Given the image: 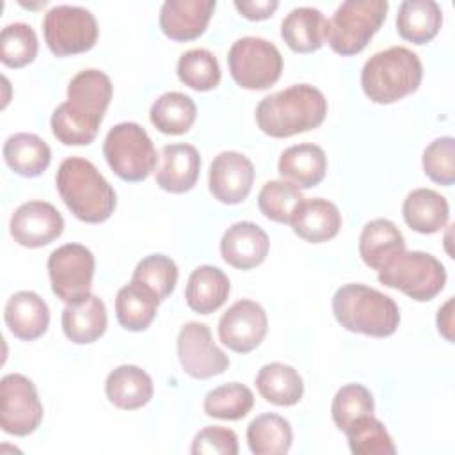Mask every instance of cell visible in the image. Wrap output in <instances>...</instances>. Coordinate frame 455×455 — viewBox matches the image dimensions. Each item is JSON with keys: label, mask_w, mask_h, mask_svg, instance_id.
<instances>
[{"label": "cell", "mask_w": 455, "mask_h": 455, "mask_svg": "<svg viewBox=\"0 0 455 455\" xmlns=\"http://www.w3.org/2000/svg\"><path fill=\"white\" fill-rule=\"evenodd\" d=\"M62 331L76 345H87L100 339L107 329L105 302L89 293L82 300L66 304L62 311Z\"/></svg>", "instance_id": "obj_22"}, {"label": "cell", "mask_w": 455, "mask_h": 455, "mask_svg": "<svg viewBox=\"0 0 455 455\" xmlns=\"http://www.w3.org/2000/svg\"><path fill=\"white\" fill-rule=\"evenodd\" d=\"M290 224L293 233L302 240L311 243H322L339 233L341 213L338 206L327 199H304Z\"/></svg>", "instance_id": "obj_23"}, {"label": "cell", "mask_w": 455, "mask_h": 455, "mask_svg": "<svg viewBox=\"0 0 455 455\" xmlns=\"http://www.w3.org/2000/svg\"><path fill=\"white\" fill-rule=\"evenodd\" d=\"M176 352L183 371L197 380L220 375L229 366V357L213 343L210 327L201 322H187L180 329Z\"/></svg>", "instance_id": "obj_13"}, {"label": "cell", "mask_w": 455, "mask_h": 455, "mask_svg": "<svg viewBox=\"0 0 455 455\" xmlns=\"http://www.w3.org/2000/svg\"><path fill=\"white\" fill-rule=\"evenodd\" d=\"M277 171L284 181L299 188L316 187L327 172L325 151L311 142L290 146L281 153Z\"/></svg>", "instance_id": "obj_21"}, {"label": "cell", "mask_w": 455, "mask_h": 455, "mask_svg": "<svg viewBox=\"0 0 455 455\" xmlns=\"http://www.w3.org/2000/svg\"><path fill=\"white\" fill-rule=\"evenodd\" d=\"M254 116L263 133L284 139L320 126L327 116V100L320 89L309 84H295L265 96Z\"/></svg>", "instance_id": "obj_2"}, {"label": "cell", "mask_w": 455, "mask_h": 455, "mask_svg": "<svg viewBox=\"0 0 455 455\" xmlns=\"http://www.w3.org/2000/svg\"><path fill=\"white\" fill-rule=\"evenodd\" d=\"M425 174L439 185L450 187L455 181V139L446 135L432 140L421 156Z\"/></svg>", "instance_id": "obj_42"}, {"label": "cell", "mask_w": 455, "mask_h": 455, "mask_svg": "<svg viewBox=\"0 0 455 455\" xmlns=\"http://www.w3.org/2000/svg\"><path fill=\"white\" fill-rule=\"evenodd\" d=\"M103 156L123 181H144L156 167V149L148 132L132 121L112 126L103 140Z\"/></svg>", "instance_id": "obj_8"}, {"label": "cell", "mask_w": 455, "mask_h": 455, "mask_svg": "<svg viewBox=\"0 0 455 455\" xmlns=\"http://www.w3.org/2000/svg\"><path fill=\"white\" fill-rule=\"evenodd\" d=\"M386 0H347L327 21L325 39L339 55H355L366 48L386 20Z\"/></svg>", "instance_id": "obj_6"}, {"label": "cell", "mask_w": 455, "mask_h": 455, "mask_svg": "<svg viewBox=\"0 0 455 455\" xmlns=\"http://www.w3.org/2000/svg\"><path fill=\"white\" fill-rule=\"evenodd\" d=\"M162 162L156 169V185L171 194H185L194 188L201 171V156L196 146L178 142L162 148Z\"/></svg>", "instance_id": "obj_19"}, {"label": "cell", "mask_w": 455, "mask_h": 455, "mask_svg": "<svg viewBox=\"0 0 455 455\" xmlns=\"http://www.w3.org/2000/svg\"><path fill=\"white\" fill-rule=\"evenodd\" d=\"M268 235L254 222L242 220L231 224L220 238V254L224 261L238 270H249L268 256Z\"/></svg>", "instance_id": "obj_17"}, {"label": "cell", "mask_w": 455, "mask_h": 455, "mask_svg": "<svg viewBox=\"0 0 455 455\" xmlns=\"http://www.w3.org/2000/svg\"><path fill=\"white\" fill-rule=\"evenodd\" d=\"M348 448L354 455H393L396 446L384 423L373 414H366L350 423L345 430Z\"/></svg>", "instance_id": "obj_36"}, {"label": "cell", "mask_w": 455, "mask_h": 455, "mask_svg": "<svg viewBox=\"0 0 455 455\" xmlns=\"http://www.w3.org/2000/svg\"><path fill=\"white\" fill-rule=\"evenodd\" d=\"M291 443V425L279 414H259L247 427V444L254 455H283L290 451Z\"/></svg>", "instance_id": "obj_34"}, {"label": "cell", "mask_w": 455, "mask_h": 455, "mask_svg": "<svg viewBox=\"0 0 455 455\" xmlns=\"http://www.w3.org/2000/svg\"><path fill=\"white\" fill-rule=\"evenodd\" d=\"M379 283L400 290L412 300L427 302L444 288L446 268L428 252L402 251L379 270Z\"/></svg>", "instance_id": "obj_7"}, {"label": "cell", "mask_w": 455, "mask_h": 455, "mask_svg": "<svg viewBox=\"0 0 455 455\" xmlns=\"http://www.w3.org/2000/svg\"><path fill=\"white\" fill-rule=\"evenodd\" d=\"M4 318L9 331L23 341H34L41 338L50 323L48 304L30 290L16 291L9 297Z\"/></svg>", "instance_id": "obj_20"}, {"label": "cell", "mask_w": 455, "mask_h": 455, "mask_svg": "<svg viewBox=\"0 0 455 455\" xmlns=\"http://www.w3.org/2000/svg\"><path fill=\"white\" fill-rule=\"evenodd\" d=\"M105 395L117 409L135 411L151 400L153 380L140 366L121 364L107 375Z\"/></svg>", "instance_id": "obj_24"}, {"label": "cell", "mask_w": 455, "mask_h": 455, "mask_svg": "<svg viewBox=\"0 0 455 455\" xmlns=\"http://www.w3.org/2000/svg\"><path fill=\"white\" fill-rule=\"evenodd\" d=\"M4 160L20 176L36 178L43 174L52 162L50 146L37 135L20 132L4 142Z\"/></svg>", "instance_id": "obj_30"}, {"label": "cell", "mask_w": 455, "mask_h": 455, "mask_svg": "<svg viewBox=\"0 0 455 455\" xmlns=\"http://www.w3.org/2000/svg\"><path fill=\"white\" fill-rule=\"evenodd\" d=\"M55 185L66 208L82 222H105L116 210V190L87 158L69 156L62 160Z\"/></svg>", "instance_id": "obj_3"}, {"label": "cell", "mask_w": 455, "mask_h": 455, "mask_svg": "<svg viewBox=\"0 0 455 455\" xmlns=\"http://www.w3.org/2000/svg\"><path fill=\"white\" fill-rule=\"evenodd\" d=\"M254 183L252 162L238 151L219 153L208 174V187L212 196L224 204L242 203Z\"/></svg>", "instance_id": "obj_16"}, {"label": "cell", "mask_w": 455, "mask_h": 455, "mask_svg": "<svg viewBox=\"0 0 455 455\" xmlns=\"http://www.w3.org/2000/svg\"><path fill=\"white\" fill-rule=\"evenodd\" d=\"M178 78L194 91H212L220 82L217 57L206 48H192L180 55L176 66Z\"/></svg>", "instance_id": "obj_38"}, {"label": "cell", "mask_w": 455, "mask_h": 455, "mask_svg": "<svg viewBox=\"0 0 455 455\" xmlns=\"http://www.w3.org/2000/svg\"><path fill=\"white\" fill-rule=\"evenodd\" d=\"M437 331L446 341H453V299L450 297L437 311Z\"/></svg>", "instance_id": "obj_45"}, {"label": "cell", "mask_w": 455, "mask_h": 455, "mask_svg": "<svg viewBox=\"0 0 455 455\" xmlns=\"http://www.w3.org/2000/svg\"><path fill=\"white\" fill-rule=\"evenodd\" d=\"M256 389L267 402L279 407H291L300 402L304 382L293 366L275 361L259 368L256 375Z\"/></svg>", "instance_id": "obj_31"}, {"label": "cell", "mask_w": 455, "mask_h": 455, "mask_svg": "<svg viewBox=\"0 0 455 455\" xmlns=\"http://www.w3.org/2000/svg\"><path fill=\"white\" fill-rule=\"evenodd\" d=\"M423 78L419 57L407 46L373 53L361 69L363 92L379 105L395 103L418 91Z\"/></svg>", "instance_id": "obj_5"}, {"label": "cell", "mask_w": 455, "mask_h": 455, "mask_svg": "<svg viewBox=\"0 0 455 455\" xmlns=\"http://www.w3.org/2000/svg\"><path fill=\"white\" fill-rule=\"evenodd\" d=\"M279 7L277 0H236L235 9L247 20L258 21V20H267L274 14V11Z\"/></svg>", "instance_id": "obj_44"}, {"label": "cell", "mask_w": 455, "mask_h": 455, "mask_svg": "<svg viewBox=\"0 0 455 455\" xmlns=\"http://www.w3.org/2000/svg\"><path fill=\"white\" fill-rule=\"evenodd\" d=\"M197 107L194 100L178 91H169L158 96L149 110L153 126L165 135L187 133L196 123Z\"/></svg>", "instance_id": "obj_33"}, {"label": "cell", "mask_w": 455, "mask_h": 455, "mask_svg": "<svg viewBox=\"0 0 455 455\" xmlns=\"http://www.w3.org/2000/svg\"><path fill=\"white\" fill-rule=\"evenodd\" d=\"M228 66L236 85L249 91H263L279 80L283 55L274 43L247 36L231 44Z\"/></svg>", "instance_id": "obj_9"}, {"label": "cell", "mask_w": 455, "mask_h": 455, "mask_svg": "<svg viewBox=\"0 0 455 455\" xmlns=\"http://www.w3.org/2000/svg\"><path fill=\"white\" fill-rule=\"evenodd\" d=\"M190 451L194 455H236L238 437L231 428L204 427L196 434Z\"/></svg>", "instance_id": "obj_43"}, {"label": "cell", "mask_w": 455, "mask_h": 455, "mask_svg": "<svg viewBox=\"0 0 455 455\" xmlns=\"http://www.w3.org/2000/svg\"><path fill=\"white\" fill-rule=\"evenodd\" d=\"M46 46L57 57L89 52L98 41L94 14L80 5H55L43 20Z\"/></svg>", "instance_id": "obj_10"}, {"label": "cell", "mask_w": 455, "mask_h": 455, "mask_svg": "<svg viewBox=\"0 0 455 455\" xmlns=\"http://www.w3.org/2000/svg\"><path fill=\"white\" fill-rule=\"evenodd\" d=\"M112 91L107 73L94 68L76 73L68 84V100L52 114L53 137L66 146L91 144L110 105Z\"/></svg>", "instance_id": "obj_1"}, {"label": "cell", "mask_w": 455, "mask_h": 455, "mask_svg": "<svg viewBox=\"0 0 455 455\" xmlns=\"http://www.w3.org/2000/svg\"><path fill=\"white\" fill-rule=\"evenodd\" d=\"M268 318L265 309L251 299L236 300L219 320V339L229 350L249 354L267 336Z\"/></svg>", "instance_id": "obj_14"}, {"label": "cell", "mask_w": 455, "mask_h": 455, "mask_svg": "<svg viewBox=\"0 0 455 455\" xmlns=\"http://www.w3.org/2000/svg\"><path fill=\"white\" fill-rule=\"evenodd\" d=\"M402 251H405V238L391 220L373 219L364 224L359 236V256L370 268L379 272Z\"/></svg>", "instance_id": "obj_27"}, {"label": "cell", "mask_w": 455, "mask_h": 455, "mask_svg": "<svg viewBox=\"0 0 455 455\" xmlns=\"http://www.w3.org/2000/svg\"><path fill=\"white\" fill-rule=\"evenodd\" d=\"M37 36L28 23L14 21L2 28L0 34V60L7 68H23L37 55Z\"/></svg>", "instance_id": "obj_40"}, {"label": "cell", "mask_w": 455, "mask_h": 455, "mask_svg": "<svg viewBox=\"0 0 455 455\" xmlns=\"http://www.w3.org/2000/svg\"><path fill=\"white\" fill-rule=\"evenodd\" d=\"M306 197L300 188L284 180L267 181L258 194L259 212L274 222L290 224Z\"/></svg>", "instance_id": "obj_37"}, {"label": "cell", "mask_w": 455, "mask_h": 455, "mask_svg": "<svg viewBox=\"0 0 455 455\" xmlns=\"http://www.w3.org/2000/svg\"><path fill=\"white\" fill-rule=\"evenodd\" d=\"M325 30L327 20L315 7H295L281 23V37L297 53L320 50L325 41Z\"/></svg>", "instance_id": "obj_28"}, {"label": "cell", "mask_w": 455, "mask_h": 455, "mask_svg": "<svg viewBox=\"0 0 455 455\" xmlns=\"http://www.w3.org/2000/svg\"><path fill=\"white\" fill-rule=\"evenodd\" d=\"M215 5V0H167L160 7V28L172 41H192L206 30Z\"/></svg>", "instance_id": "obj_18"}, {"label": "cell", "mask_w": 455, "mask_h": 455, "mask_svg": "<svg viewBox=\"0 0 455 455\" xmlns=\"http://www.w3.org/2000/svg\"><path fill=\"white\" fill-rule=\"evenodd\" d=\"M373 411H375L373 395L370 393L368 387L357 382L341 386L336 391L331 405L332 421L339 430H345L350 423H354L361 416L373 414Z\"/></svg>", "instance_id": "obj_41"}, {"label": "cell", "mask_w": 455, "mask_h": 455, "mask_svg": "<svg viewBox=\"0 0 455 455\" xmlns=\"http://www.w3.org/2000/svg\"><path fill=\"white\" fill-rule=\"evenodd\" d=\"M332 313L343 329L371 338H387L400 325L396 302L389 295L361 283H348L336 290Z\"/></svg>", "instance_id": "obj_4"}, {"label": "cell", "mask_w": 455, "mask_h": 455, "mask_svg": "<svg viewBox=\"0 0 455 455\" xmlns=\"http://www.w3.org/2000/svg\"><path fill=\"white\" fill-rule=\"evenodd\" d=\"M443 23V11L434 0H405L398 7L396 30L402 39L414 44L432 41Z\"/></svg>", "instance_id": "obj_29"}, {"label": "cell", "mask_w": 455, "mask_h": 455, "mask_svg": "<svg viewBox=\"0 0 455 455\" xmlns=\"http://www.w3.org/2000/svg\"><path fill=\"white\" fill-rule=\"evenodd\" d=\"M405 224L421 233L432 235L441 231L450 219V206L444 196L432 188H414L402 204Z\"/></svg>", "instance_id": "obj_25"}, {"label": "cell", "mask_w": 455, "mask_h": 455, "mask_svg": "<svg viewBox=\"0 0 455 455\" xmlns=\"http://www.w3.org/2000/svg\"><path fill=\"white\" fill-rule=\"evenodd\" d=\"M14 242L23 247H43L57 240L64 231L60 212L46 201H28L18 206L9 220Z\"/></svg>", "instance_id": "obj_15"}, {"label": "cell", "mask_w": 455, "mask_h": 455, "mask_svg": "<svg viewBox=\"0 0 455 455\" xmlns=\"http://www.w3.org/2000/svg\"><path fill=\"white\" fill-rule=\"evenodd\" d=\"M132 281L140 283L142 286L151 290L162 302L176 288L178 267L165 254H149L137 263L132 274Z\"/></svg>", "instance_id": "obj_39"}, {"label": "cell", "mask_w": 455, "mask_h": 455, "mask_svg": "<svg viewBox=\"0 0 455 455\" xmlns=\"http://www.w3.org/2000/svg\"><path fill=\"white\" fill-rule=\"evenodd\" d=\"M48 275L53 293L66 304L91 293L96 259L82 243H64L48 256Z\"/></svg>", "instance_id": "obj_11"}, {"label": "cell", "mask_w": 455, "mask_h": 455, "mask_svg": "<svg viewBox=\"0 0 455 455\" xmlns=\"http://www.w3.org/2000/svg\"><path fill=\"white\" fill-rule=\"evenodd\" d=\"M43 419V403L34 382L21 373H7L0 380V427L5 434L25 437Z\"/></svg>", "instance_id": "obj_12"}, {"label": "cell", "mask_w": 455, "mask_h": 455, "mask_svg": "<svg viewBox=\"0 0 455 455\" xmlns=\"http://www.w3.org/2000/svg\"><path fill=\"white\" fill-rule=\"evenodd\" d=\"M229 290V279L219 267L199 265L188 275L185 300L192 311L210 315L228 300Z\"/></svg>", "instance_id": "obj_26"}, {"label": "cell", "mask_w": 455, "mask_h": 455, "mask_svg": "<svg viewBox=\"0 0 455 455\" xmlns=\"http://www.w3.org/2000/svg\"><path fill=\"white\" fill-rule=\"evenodd\" d=\"M254 405L252 391L240 382H228L204 395L203 409L210 418L236 421L245 418Z\"/></svg>", "instance_id": "obj_35"}, {"label": "cell", "mask_w": 455, "mask_h": 455, "mask_svg": "<svg viewBox=\"0 0 455 455\" xmlns=\"http://www.w3.org/2000/svg\"><path fill=\"white\" fill-rule=\"evenodd\" d=\"M160 300L140 283L130 281L116 295V316L121 327L132 332L146 331L156 316Z\"/></svg>", "instance_id": "obj_32"}]
</instances>
